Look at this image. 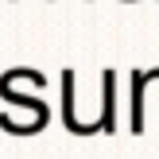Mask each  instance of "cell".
<instances>
[{
  "mask_svg": "<svg viewBox=\"0 0 159 159\" xmlns=\"http://www.w3.org/2000/svg\"><path fill=\"white\" fill-rule=\"evenodd\" d=\"M101 132H116V74L105 70L101 74V116H97Z\"/></svg>",
  "mask_w": 159,
  "mask_h": 159,
  "instance_id": "cell-1",
  "label": "cell"
},
{
  "mask_svg": "<svg viewBox=\"0 0 159 159\" xmlns=\"http://www.w3.org/2000/svg\"><path fill=\"white\" fill-rule=\"evenodd\" d=\"M148 82H152V70L144 74H132V116H128V128L132 132H144V93H148Z\"/></svg>",
  "mask_w": 159,
  "mask_h": 159,
  "instance_id": "cell-2",
  "label": "cell"
}]
</instances>
